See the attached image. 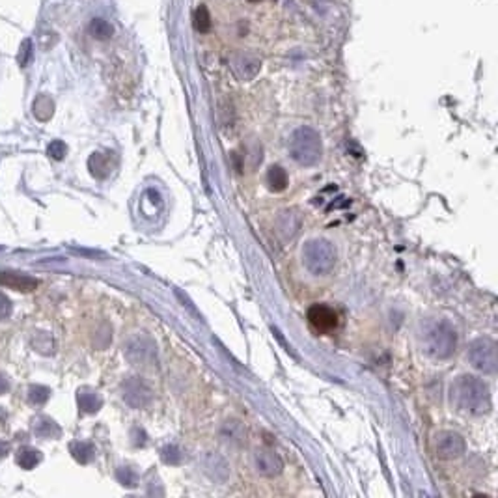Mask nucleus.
I'll return each mask as SVG.
<instances>
[{"label":"nucleus","mask_w":498,"mask_h":498,"mask_svg":"<svg viewBox=\"0 0 498 498\" xmlns=\"http://www.w3.org/2000/svg\"><path fill=\"white\" fill-rule=\"evenodd\" d=\"M79 405H81V409H83L84 412H95L99 407H101V400H99L93 392L83 390V392L79 394Z\"/></svg>","instance_id":"19"},{"label":"nucleus","mask_w":498,"mask_h":498,"mask_svg":"<svg viewBox=\"0 0 498 498\" xmlns=\"http://www.w3.org/2000/svg\"><path fill=\"white\" fill-rule=\"evenodd\" d=\"M290 154L295 163L310 166L321 157V138L310 127H301L293 133L290 140Z\"/></svg>","instance_id":"4"},{"label":"nucleus","mask_w":498,"mask_h":498,"mask_svg":"<svg viewBox=\"0 0 498 498\" xmlns=\"http://www.w3.org/2000/svg\"><path fill=\"white\" fill-rule=\"evenodd\" d=\"M302 265L314 276L329 274L336 265V250L325 239H312L302 248Z\"/></svg>","instance_id":"3"},{"label":"nucleus","mask_w":498,"mask_h":498,"mask_svg":"<svg viewBox=\"0 0 498 498\" xmlns=\"http://www.w3.org/2000/svg\"><path fill=\"white\" fill-rule=\"evenodd\" d=\"M466 358L474 370L482 373H494L498 368L497 344L489 338H478L469 345Z\"/></svg>","instance_id":"5"},{"label":"nucleus","mask_w":498,"mask_h":498,"mask_svg":"<svg viewBox=\"0 0 498 498\" xmlns=\"http://www.w3.org/2000/svg\"><path fill=\"white\" fill-rule=\"evenodd\" d=\"M11 314V302L0 293V319H6Z\"/></svg>","instance_id":"24"},{"label":"nucleus","mask_w":498,"mask_h":498,"mask_svg":"<svg viewBox=\"0 0 498 498\" xmlns=\"http://www.w3.org/2000/svg\"><path fill=\"white\" fill-rule=\"evenodd\" d=\"M465 452V440L459 433L440 431L437 435V454L444 459H454Z\"/></svg>","instance_id":"8"},{"label":"nucleus","mask_w":498,"mask_h":498,"mask_svg":"<svg viewBox=\"0 0 498 498\" xmlns=\"http://www.w3.org/2000/svg\"><path fill=\"white\" fill-rule=\"evenodd\" d=\"M126 353L127 358H129L133 364H137V366H149V364H154L155 355H157L154 342L144 338V336H138V338L131 339L129 345H127Z\"/></svg>","instance_id":"6"},{"label":"nucleus","mask_w":498,"mask_h":498,"mask_svg":"<svg viewBox=\"0 0 498 498\" xmlns=\"http://www.w3.org/2000/svg\"><path fill=\"white\" fill-rule=\"evenodd\" d=\"M267 181L273 191H284L285 187H288V174H285V170L282 166H271L267 174Z\"/></svg>","instance_id":"14"},{"label":"nucleus","mask_w":498,"mask_h":498,"mask_svg":"<svg viewBox=\"0 0 498 498\" xmlns=\"http://www.w3.org/2000/svg\"><path fill=\"white\" fill-rule=\"evenodd\" d=\"M0 285H6V288H11V290L28 293V291H34L36 288H38V280L30 278V276H27V274L22 273L0 271Z\"/></svg>","instance_id":"11"},{"label":"nucleus","mask_w":498,"mask_h":498,"mask_svg":"<svg viewBox=\"0 0 498 498\" xmlns=\"http://www.w3.org/2000/svg\"><path fill=\"white\" fill-rule=\"evenodd\" d=\"M254 466H256L257 474H262L265 478H274L278 476L282 469H284V463L280 459V455L273 450L262 448L256 450L254 454Z\"/></svg>","instance_id":"7"},{"label":"nucleus","mask_w":498,"mask_h":498,"mask_svg":"<svg viewBox=\"0 0 498 498\" xmlns=\"http://www.w3.org/2000/svg\"><path fill=\"white\" fill-rule=\"evenodd\" d=\"M452 403L466 415H485L491 409V396L482 379L463 375L452 384Z\"/></svg>","instance_id":"1"},{"label":"nucleus","mask_w":498,"mask_h":498,"mask_svg":"<svg viewBox=\"0 0 498 498\" xmlns=\"http://www.w3.org/2000/svg\"><path fill=\"white\" fill-rule=\"evenodd\" d=\"M299 230V219L293 211H284L280 213L278 220H276V231H278L282 239H291Z\"/></svg>","instance_id":"12"},{"label":"nucleus","mask_w":498,"mask_h":498,"mask_svg":"<svg viewBox=\"0 0 498 498\" xmlns=\"http://www.w3.org/2000/svg\"><path fill=\"white\" fill-rule=\"evenodd\" d=\"M8 450H10V446H8V444H6V443H0V457H2V455L8 454Z\"/></svg>","instance_id":"26"},{"label":"nucleus","mask_w":498,"mask_h":498,"mask_svg":"<svg viewBox=\"0 0 498 498\" xmlns=\"http://www.w3.org/2000/svg\"><path fill=\"white\" fill-rule=\"evenodd\" d=\"M34 116L38 118L39 121H47L53 116V112H55V103H53V99L49 97V95H39V97H36V101H34Z\"/></svg>","instance_id":"13"},{"label":"nucleus","mask_w":498,"mask_h":498,"mask_svg":"<svg viewBox=\"0 0 498 498\" xmlns=\"http://www.w3.org/2000/svg\"><path fill=\"white\" fill-rule=\"evenodd\" d=\"M90 34H92L95 39H109L112 34H114V28L110 22H107L105 19H92L90 27H88Z\"/></svg>","instance_id":"18"},{"label":"nucleus","mask_w":498,"mask_h":498,"mask_svg":"<svg viewBox=\"0 0 498 498\" xmlns=\"http://www.w3.org/2000/svg\"><path fill=\"white\" fill-rule=\"evenodd\" d=\"M8 389H10V383H8V379H6L4 375H0V394H4V392Z\"/></svg>","instance_id":"25"},{"label":"nucleus","mask_w":498,"mask_h":498,"mask_svg":"<svg viewBox=\"0 0 498 498\" xmlns=\"http://www.w3.org/2000/svg\"><path fill=\"white\" fill-rule=\"evenodd\" d=\"M420 345L422 351L433 358H448L455 351L457 336L446 321L433 319V321H426L422 325Z\"/></svg>","instance_id":"2"},{"label":"nucleus","mask_w":498,"mask_h":498,"mask_svg":"<svg viewBox=\"0 0 498 498\" xmlns=\"http://www.w3.org/2000/svg\"><path fill=\"white\" fill-rule=\"evenodd\" d=\"M152 398V392L140 379L133 377L123 384V400L131 407H144Z\"/></svg>","instance_id":"10"},{"label":"nucleus","mask_w":498,"mask_h":498,"mask_svg":"<svg viewBox=\"0 0 498 498\" xmlns=\"http://www.w3.org/2000/svg\"><path fill=\"white\" fill-rule=\"evenodd\" d=\"M39 459H41V454H39L38 450L28 448V446L27 448L19 450V454H17V463H19L21 469H27V471H30V469L38 465Z\"/></svg>","instance_id":"15"},{"label":"nucleus","mask_w":498,"mask_h":498,"mask_svg":"<svg viewBox=\"0 0 498 498\" xmlns=\"http://www.w3.org/2000/svg\"><path fill=\"white\" fill-rule=\"evenodd\" d=\"M28 398H30L32 403H38V405L39 403H45L47 398H49V389H45V386H30Z\"/></svg>","instance_id":"21"},{"label":"nucleus","mask_w":498,"mask_h":498,"mask_svg":"<svg viewBox=\"0 0 498 498\" xmlns=\"http://www.w3.org/2000/svg\"><path fill=\"white\" fill-rule=\"evenodd\" d=\"M226 429H230L228 433V440H234V443H239L243 437H245V431L239 422H226Z\"/></svg>","instance_id":"23"},{"label":"nucleus","mask_w":498,"mask_h":498,"mask_svg":"<svg viewBox=\"0 0 498 498\" xmlns=\"http://www.w3.org/2000/svg\"><path fill=\"white\" fill-rule=\"evenodd\" d=\"M88 166H90V170H92V174L95 175V177H107L110 172V165H109V159L105 157L103 154H93L92 157H90V161H88Z\"/></svg>","instance_id":"16"},{"label":"nucleus","mask_w":498,"mask_h":498,"mask_svg":"<svg viewBox=\"0 0 498 498\" xmlns=\"http://www.w3.org/2000/svg\"><path fill=\"white\" fill-rule=\"evenodd\" d=\"M47 152H49V155L53 157V159L62 161L67 154V146L64 142H60V140H55V142L49 144V149H47Z\"/></svg>","instance_id":"22"},{"label":"nucleus","mask_w":498,"mask_h":498,"mask_svg":"<svg viewBox=\"0 0 498 498\" xmlns=\"http://www.w3.org/2000/svg\"><path fill=\"white\" fill-rule=\"evenodd\" d=\"M192 25H194V28H196L200 34H206L211 30V15H209V10L206 6H198L196 10H194Z\"/></svg>","instance_id":"17"},{"label":"nucleus","mask_w":498,"mask_h":498,"mask_svg":"<svg viewBox=\"0 0 498 498\" xmlns=\"http://www.w3.org/2000/svg\"><path fill=\"white\" fill-rule=\"evenodd\" d=\"M250 4H257V2H262V0H248Z\"/></svg>","instance_id":"27"},{"label":"nucleus","mask_w":498,"mask_h":498,"mask_svg":"<svg viewBox=\"0 0 498 498\" xmlns=\"http://www.w3.org/2000/svg\"><path fill=\"white\" fill-rule=\"evenodd\" d=\"M308 319L318 332H330L338 325V314L334 312L330 307H325V304H314L308 310Z\"/></svg>","instance_id":"9"},{"label":"nucleus","mask_w":498,"mask_h":498,"mask_svg":"<svg viewBox=\"0 0 498 498\" xmlns=\"http://www.w3.org/2000/svg\"><path fill=\"white\" fill-rule=\"evenodd\" d=\"M17 60L21 64V67H27L30 62H32V41L30 39H25L19 49V55H17Z\"/></svg>","instance_id":"20"}]
</instances>
